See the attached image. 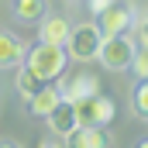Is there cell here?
I'll list each match as a JSON object with an SVG mask.
<instances>
[{
  "label": "cell",
  "instance_id": "5",
  "mask_svg": "<svg viewBox=\"0 0 148 148\" xmlns=\"http://www.w3.org/2000/svg\"><path fill=\"white\" fill-rule=\"evenodd\" d=\"M97 28H100V35H103V38L127 35V31L134 28V10L114 0V3L107 7V10H103V14H97Z\"/></svg>",
  "mask_w": 148,
  "mask_h": 148
},
{
  "label": "cell",
  "instance_id": "15",
  "mask_svg": "<svg viewBox=\"0 0 148 148\" xmlns=\"http://www.w3.org/2000/svg\"><path fill=\"white\" fill-rule=\"evenodd\" d=\"M131 69H134V76H138V79H148V48H134Z\"/></svg>",
  "mask_w": 148,
  "mask_h": 148
},
{
  "label": "cell",
  "instance_id": "1",
  "mask_svg": "<svg viewBox=\"0 0 148 148\" xmlns=\"http://www.w3.org/2000/svg\"><path fill=\"white\" fill-rule=\"evenodd\" d=\"M24 69L41 79V83H55L59 76L66 73V62H69V52H66V45H48V41H38L35 48H28L24 52Z\"/></svg>",
  "mask_w": 148,
  "mask_h": 148
},
{
  "label": "cell",
  "instance_id": "7",
  "mask_svg": "<svg viewBox=\"0 0 148 148\" xmlns=\"http://www.w3.org/2000/svg\"><path fill=\"white\" fill-rule=\"evenodd\" d=\"M59 93H62V100L79 103V100H86V97H97V93H100V79H97V76H90V73L73 76L69 83H62V86H59Z\"/></svg>",
  "mask_w": 148,
  "mask_h": 148
},
{
  "label": "cell",
  "instance_id": "12",
  "mask_svg": "<svg viewBox=\"0 0 148 148\" xmlns=\"http://www.w3.org/2000/svg\"><path fill=\"white\" fill-rule=\"evenodd\" d=\"M14 17L31 24V21H41L45 17V0H14Z\"/></svg>",
  "mask_w": 148,
  "mask_h": 148
},
{
  "label": "cell",
  "instance_id": "14",
  "mask_svg": "<svg viewBox=\"0 0 148 148\" xmlns=\"http://www.w3.org/2000/svg\"><path fill=\"white\" fill-rule=\"evenodd\" d=\"M41 86H45L41 79H35V76L28 73V69H21V76H17V93H21L24 100H28V97H35V93L41 90Z\"/></svg>",
  "mask_w": 148,
  "mask_h": 148
},
{
  "label": "cell",
  "instance_id": "9",
  "mask_svg": "<svg viewBox=\"0 0 148 148\" xmlns=\"http://www.w3.org/2000/svg\"><path fill=\"white\" fill-rule=\"evenodd\" d=\"M59 100H62L59 86H55V83H45V86L38 90L35 97H28V110L35 114V117H48V110H52Z\"/></svg>",
  "mask_w": 148,
  "mask_h": 148
},
{
  "label": "cell",
  "instance_id": "19",
  "mask_svg": "<svg viewBox=\"0 0 148 148\" xmlns=\"http://www.w3.org/2000/svg\"><path fill=\"white\" fill-rule=\"evenodd\" d=\"M0 148H21L17 141H0Z\"/></svg>",
  "mask_w": 148,
  "mask_h": 148
},
{
  "label": "cell",
  "instance_id": "17",
  "mask_svg": "<svg viewBox=\"0 0 148 148\" xmlns=\"http://www.w3.org/2000/svg\"><path fill=\"white\" fill-rule=\"evenodd\" d=\"M86 3H90V10H93V17H97V14H103V10L110 7L114 0H86Z\"/></svg>",
  "mask_w": 148,
  "mask_h": 148
},
{
  "label": "cell",
  "instance_id": "3",
  "mask_svg": "<svg viewBox=\"0 0 148 148\" xmlns=\"http://www.w3.org/2000/svg\"><path fill=\"white\" fill-rule=\"evenodd\" d=\"M100 28L97 24H79V28H69V38H66V48H69V55L79 59V62H90V59H97V52H100Z\"/></svg>",
  "mask_w": 148,
  "mask_h": 148
},
{
  "label": "cell",
  "instance_id": "18",
  "mask_svg": "<svg viewBox=\"0 0 148 148\" xmlns=\"http://www.w3.org/2000/svg\"><path fill=\"white\" fill-rule=\"evenodd\" d=\"M38 148H62V141H59V138H45Z\"/></svg>",
  "mask_w": 148,
  "mask_h": 148
},
{
  "label": "cell",
  "instance_id": "2",
  "mask_svg": "<svg viewBox=\"0 0 148 148\" xmlns=\"http://www.w3.org/2000/svg\"><path fill=\"white\" fill-rule=\"evenodd\" d=\"M73 107H76V124H83V127H107L114 117H117L114 100H110V97H103V93L86 97V100L73 103Z\"/></svg>",
  "mask_w": 148,
  "mask_h": 148
},
{
  "label": "cell",
  "instance_id": "10",
  "mask_svg": "<svg viewBox=\"0 0 148 148\" xmlns=\"http://www.w3.org/2000/svg\"><path fill=\"white\" fill-rule=\"evenodd\" d=\"M66 38H69V24H66V17H59V14L41 17V38H38V41H48V45H66Z\"/></svg>",
  "mask_w": 148,
  "mask_h": 148
},
{
  "label": "cell",
  "instance_id": "4",
  "mask_svg": "<svg viewBox=\"0 0 148 148\" xmlns=\"http://www.w3.org/2000/svg\"><path fill=\"white\" fill-rule=\"evenodd\" d=\"M134 41L127 35H117V38H103L100 41V52H97V59L107 66V69H114V73H121V69H127L131 66V59H134Z\"/></svg>",
  "mask_w": 148,
  "mask_h": 148
},
{
  "label": "cell",
  "instance_id": "8",
  "mask_svg": "<svg viewBox=\"0 0 148 148\" xmlns=\"http://www.w3.org/2000/svg\"><path fill=\"white\" fill-rule=\"evenodd\" d=\"M48 131H55V138H66L69 131L76 127V107L69 103V100H59L52 110H48Z\"/></svg>",
  "mask_w": 148,
  "mask_h": 148
},
{
  "label": "cell",
  "instance_id": "16",
  "mask_svg": "<svg viewBox=\"0 0 148 148\" xmlns=\"http://www.w3.org/2000/svg\"><path fill=\"white\" fill-rule=\"evenodd\" d=\"M134 28H138V45L148 48V14L141 17V21H134Z\"/></svg>",
  "mask_w": 148,
  "mask_h": 148
},
{
  "label": "cell",
  "instance_id": "13",
  "mask_svg": "<svg viewBox=\"0 0 148 148\" xmlns=\"http://www.w3.org/2000/svg\"><path fill=\"white\" fill-rule=\"evenodd\" d=\"M131 103H134V114H138V117H148V79H138V83H134Z\"/></svg>",
  "mask_w": 148,
  "mask_h": 148
},
{
  "label": "cell",
  "instance_id": "6",
  "mask_svg": "<svg viewBox=\"0 0 148 148\" xmlns=\"http://www.w3.org/2000/svg\"><path fill=\"white\" fill-rule=\"evenodd\" d=\"M62 148H110V138L103 127H83L76 124L73 131L62 138Z\"/></svg>",
  "mask_w": 148,
  "mask_h": 148
},
{
  "label": "cell",
  "instance_id": "11",
  "mask_svg": "<svg viewBox=\"0 0 148 148\" xmlns=\"http://www.w3.org/2000/svg\"><path fill=\"white\" fill-rule=\"evenodd\" d=\"M21 59H24V45H21L14 35L0 31V69H7V66H17Z\"/></svg>",
  "mask_w": 148,
  "mask_h": 148
},
{
  "label": "cell",
  "instance_id": "20",
  "mask_svg": "<svg viewBox=\"0 0 148 148\" xmlns=\"http://www.w3.org/2000/svg\"><path fill=\"white\" fill-rule=\"evenodd\" d=\"M138 148H148V141H141V145H138Z\"/></svg>",
  "mask_w": 148,
  "mask_h": 148
}]
</instances>
